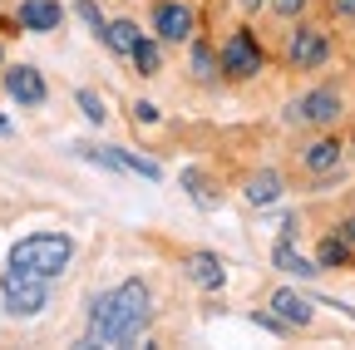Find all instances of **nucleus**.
Masks as SVG:
<instances>
[{
	"label": "nucleus",
	"mask_w": 355,
	"mask_h": 350,
	"mask_svg": "<svg viewBox=\"0 0 355 350\" xmlns=\"http://www.w3.org/2000/svg\"><path fill=\"white\" fill-rule=\"evenodd\" d=\"M153 321V291L148 281L128 277L114 291L89 301V326H84V350H99V345H133Z\"/></svg>",
	"instance_id": "1"
},
{
	"label": "nucleus",
	"mask_w": 355,
	"mask_h": 350,
	"mask_svg": "<svg viewBox=\"0 0 355 350\" xmlns=\"http://www.w3.org/2000/svg\"><path fill=\"white\" fill-rule=\"evenodd\" d=\"M69 261H74V237H64V232H30L10 247V267H25L44 281H55Z\"/></svg>",
	"instance_id": "2"
},
{
	"label": "nucleus",
	"mask_w": 355,
	"mask_h": 350,
	"mask_svg": "<svg viewBox=\"0 0 355 350\" xmlns=\"http://www.w3.org/2000/svg\"><path fill=\"white\" fill-rule=\"evenodd\" d=\"M0 301H6L10 316H40L50 306V281L25 267H6L0 272Z\"/></svg>",
	"instance_id": "3"
},
{
	"label": "nucleus",
	"mask_w": 355,
	"mask_h": 350,
	"mask_svg": "<svg viewBox=\"0 0 355 350\" xmlns=\"http://www.w3.org/2000/svg\"><path fill=\"white\" fill-rule=\"evenodd\" d=\"M74 153H79V158H89V163H99V168H109V173H133V178H148V183H158V178H163V168H158L153 158H139V153H128V148L74 143Z\"/></svg>",
	"instance_id": "4"
},
{
	"label": "nucleus",
	"mask_w": 355,
	"mask_h": 350,
	"mask_svg": "<svg viewBox=\"0 0 355 350\" xmlns=\"http://www.w3.org/2000/svg\"><path fill=\"white\" fill-rule=\"evenodd\" d=\"M217 60H222V69H227L232 79H252V74L266 64V55H261V45H257V35H252V30H232Z\"/></svg>",
	"instance_id": "5"
},
{
	"label": "nucleus",
	"mask_w": 355,
	"mask_h": 350,
	"mask_svg": "<svg viewBox=\"0 0 355 350\" xmlns=\"http://www.w3.org/2000/svg\"><path fill=\"white\" fill-rule=\"evenodd\" d=\"M326 55H331V40H326L321 25L291 30V45H286V64H291V69H321Z\"/></svg>",
	"instance_id": "6"
},
{
	"label": "nucleus",
	"mask_w": 355,
	"mask_h": 350,
	"mask_svg": "<svg viewBox=\"0 0 355 350\" xmlns=\"http://www.w3.org/2000/svg\"><path fill=\"white\" fill-rule=\"evenodd\" d=\"M193 10L183 6V0H158L153 6V30H158V40H168V45H183V40L193 35Z\"/></svg>",
	"instance_id": "7"
},
{
	"label": "nucleus",
	"mask_w": 355,
	"mask_h": 350,
	"mask_svg": "<svg viewBox=\"0 0 355 350\" xmlns=\"http://www.w3.org/2000/svg\"><path fill=\"white\" fill-rule=\"evenodd\" d=\"M6 94H10L20 109H40L50 89H44V79H40L35 64H10V69H6Z\"/></svg>",
	"instance_id": "8"
},
{
	"label": "nucleus",
	"mask_w": 355,
	"mask_h": 350,
	"mask_svg": "<svg viewBox=\"0 0 355 350\" xmlns=\"http://www.w3.org/2000/svg\"><path fill=\"white\" fill-rule=\"evenodd\" d=\"M272 267H282V272H291V277L321 272L316 261H306V256L296 252V217H286V222H282V237H277V247H272Z\"/></svg>",
	"instance_id": "9"
},
{
	"label": "nucleus",
	"mask_w": 355,
	"mask_h": 350,
	"mask_svg": "<svg viewBox=\"0 0 355 350\" xmlns=\"http://www.w3.org/2000/svg\"><path fill=\"white\" fill-rule=\"evenodd\" d=\"M336 114H340L336 89H311L306 99H296V104H291V119H296V123H331Z\"/></svg>",
	"instance_id": "10"
},
{
	"label": "nucleus",
	"mask_w": 355,
	"mask_h": 350,
	"mask_svg": "<svg viewBox=\"0 0 355 350\" xmlns=\"http://www.w3.org/2000/svg\"><path fill=\"white\" fill-rule=\"evenodd\" d=\"M188 281L202 291H222L227 286V267H222L217 252H188Z\"/></svg>",
	"instance_id": "11"
},
{
	"label": "nucleus",
	"mask_w": 355,
	"mask_h": 350,
	"mask_svg": "<svg viewBox=\"0 0 355 350\" xmlns=\"http://www.w3.org/2000/svg\"><path fill=\"white\" fill-rule=\"evenodd\" d=\"M60 20H64L60 0H25L20 6V30H30V35H50V30H60Z\"/></svg>",
	"instance_id": "12"
},
{
	"label": "nucleus",
	"mask_w": 355,
	"mask_h": 350,
	"mask_svg": "<svg viewBox=\"0 0 355 350\" xmlns=\"http://www.w3.org/2000/svg\"><path fill=\"white\" fill-rule=\"evenodd\" d=\"M242 198H247L252 207L277 202V198H282V173H277V168H261V173H252V178H247V188H242Z\"/></svg>",
	"instance_id": "13"
},
{
	"label": "nucleus",
	"mask_w": 355,
	"mask_h": 350,
	"mask_svg": "<svg viewBox=\"0 0 355 350\" xmlns=\"http://www.w3.org/2000/svg\"><path fill=\"white\" fill-rule=\"evenodd\" d=\"M272 311L286 321V326H306L311 321V301L301 291H272Z\"/></svg>",
	"instance_id": "14"
},
{
	"label": "nucleus",
	"mask_w": 355,
	"mask_h": 350,
	"mask_svg": "<svg viewBox=\"0 0 355 350\" xmlns=\"http://www.w3.org/2000/svg\"><path fill=\"white\" fill-rule=\"evenodd\" d=\"M301 163H306V173H331V168L340 163V143H336V139L306 143V148H301Z\"/></svg>",
	"instance_id": "15"
},
{
	"label": "nucleus",
	"mask_w": 355,
	"mask_h": 350,
	"mask_svg": "<svg viewBox=\"0 0 355 350\" xmlns=\"http://www.w3.org/2000/svg\"><path fill=\"white\" fill-rule=\"evenodd\" d=\"M144 40V30L133 25V20H109V35H104V45L114 50V55H133V45Z\"/></svg>",
	"instance_id": "16"
},
{
	"label": "nucleus",
	"mask_w": 355,
	"mask_h": 350,
	"mask_svg": "<svg viewBox=\"0 0 355 350\" xmlns=\"http://www.w3.org/2000/svg\"><path fill=\"white\" fill-rule=\"evenodd\" d=\"M345 261H350V242L345 237H326L316 247V267H345Z\"/></svg>",
	"instance_id": "17"
},
{
	"label": "nucleus",
	"mask_w": 355,
	"mask_h": 350,
	"mask_svg": "<svg viewBox=\"0 0 355 350\" xmlns=\"http://www.w3.org/2000/svg\"><path fill=\"white\" fill-rule=\"evenodd\" d=\"M128 60L139 64V74H158V69H163V55H158V45H153V40H139Z\"/></svg>",
	"instance_id": "18"
},
{
	"label": "nucleus",
	"mask_w": 355,
	"mask_h": 350,
	"mask_svg": "<svg viewBox=\"0 0 355 350\" xmlns=\"http://www.w3.org/2000/svg\"><path fill=\"white\" fill-rule=\"evenodd\" d=\"M69 6L79 10V20H84L89 30H94V40H99V45H104V35H109V20L99 15V6H94V0H69Z\"/></svg>",
	"instance_id": "19"
},
{
	"label": "nucleus",
	"mask_w": 355,
	"mask_h": 350,
	"mask_svg": "<svg viewBox=\"0 0 355 350\" xmlns=\"http://www.w3.org/2000/svg\"><path fill=\"white\" fill-rule=\"evenodd\" d=\"M217 69H222V60H217L207 45H193V74H198L202 84H212V79H217Z\"/></svg>",
	"instance_id": "20"
},
{
	"label": "nucleus",
	"mask_w": 355,
	"mask_h": 350,
	"mask_svg": "<svg viewBox=\"0 0 355 350\" xmlns=\"http://www.w3.org/2000/svg\"><path fill=\"white\" fill-rule=\"evenodd\" d=\"M74 104L84 109V119H89V123H104V119H109V114H104V99H99L94 89H79V94H74Z\"/></svg>",
	"instance_id": "21"
},
{
	"label": "nucleus",
	"mask_w": 355,
	"mask_h": 350,
	"mask_svg": "<svg viewBox=\"0 0 355 350\" xmlns=\"http://www.w3.org/2000/svg\"><path fill=\"white\" fill-rule=\"evenodd\" d=\"M183 188H188L202 207H212V193H207V183H202V173H183Z\"/></svg>",
	"instance_id": "22"
},
{
	"label": "nucleus",
	"mask_w": 355,
	"mask_h": 350,
	"mask_svg": "<svg viewBox=\"0 0 355 350\" xmlns=\"http://www.w3.org/2000/svg\"><path fill=\"white\" fill-rule=\"evenodd\" d=\"M133 119H139V123H158L163 114H158V104H148V99H139V104H133Z\"/></svg>",
	"instance_id": "23"
},
{
	"label": "nucleus",
	"mask_w": 355,
	"mask_h": 350,
	"mask_svg": "<svg viewBox=\"0 0 355 350\" xmlns=\"http://www.w3.org/2000/svg\"><path fill=\"white\" fill-rule=\"evenodd\" d=\"M272 10L291 20V15H301V10H306V0H272Z\"/></svg>",
	"instance_id": "24"
},
{
	"label": "nucleus",
	"mask_w": 355,
	"mask_h": 350,
	"mask_svg": "<svg viewBox=\"0 0 355 350\" xmlns=\"http://www.w3.org/2000/svg\"><path fill=\"white\" fill-rule=\"evenodd\" d=\"M336 237H345V242H350V247H355V217H345V222H340V227H336Z\"/></svg>",
	"instance_id": "25"
},
{
	"label": "nucleus",
	"mask_w": 355,
	"mask_h": 350,
	"mask_svg": "<svg viewBox=\"0 0 355 350\" xmlns=\"http://www.w3.org/2000/svg\"><path fill=\"white\" fill-rule=\"evenodd\" d=\"M336 6V15H355V0H331Z\"/></svg>",
	"instance_id": "26"
},
{
	"label": "nucleus",
	"mask_w": 355,
	"mask_h": 350,
	"mask_svg": "<svg viewBox=\"0 0 355 350\" xmlns=\"http://www.w3.org/2000/svg\"><path fill=\"white\" fill-rule=\"evenodd\" d=\"M0 134H10V123H6V119H0Z\"/></svg>",
	"instance_id": "27"
},
{
	"label": "nucleus",
	"mask_w": 355,
	"mask_h": 350,
	"mask_svg": "<svg viewBox=\"0 0 355 350\" xmlns=\"http://www.w3.org/2000/svg\"><path fill=\"white\" fill-rule=\"evenodd\" d=\"M0 60H6V55H0Z\"/></svg>",
	"instance_id": "28"
},
{
	"label": "nucleus",
	"mask_w": 355,
	"mask_h": 350,
	"mask_svg": "<svg viewBox=\"0 0 355 350\" xmlns=\"http://www.w3.org/2000/svg\"><path fill=\"white\" fill-rule=\"evenodd\" d=\"M350 143H355V139H350Z\"/></svg>",
	"instance_id": "29"
}]
</instances>
